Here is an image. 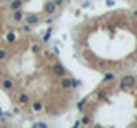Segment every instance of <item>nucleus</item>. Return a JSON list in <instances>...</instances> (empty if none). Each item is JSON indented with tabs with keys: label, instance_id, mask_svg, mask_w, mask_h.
<instances>
[{
	"label": "nucleus",
	"instance_id": "4",
	"mask_svg": "<svg viewBox=\"0 0 137 128\" xmlns=\"http://www.w3.org/2000/svg\"><path fill=\"white\" fill-rule=\"evenodd\" d=\"M22 7V0H10V10H19Z\"/></svg>",
	"mask_w": 137,
	"mask_h": 128
},
{
	"label": "nucleus",
	"instance_id": "15",
	"mask_svg": "<svg viewBox=\"0 0 137 128\" xmlns=\"http://www.w3.org/2000/svg\"><path fill=\"white\" fill-rule=\"evenodd\" d=\"M84 104H86V99L79 101V104H77V109H79V111H82V108H84Z\"/></svg>",
	"mask_w": 137,
	"mask_h": 128
},
{
	"label": "nucleus",
	"instance_id": "6",
	"mask_svg": "<svg viewBox=\"0 0 137 128\" xmlns=\"http://www.w3.org/2000/svg\"><path fill=\"white\" fill-rule=\"evenodd\" d=\"M12 14H14V21H17V22H21V21L24 19V14H22V10H21V9L19 10H14Z\"/></svg>",
	"mask_w": 137,
	"mask_h": 128
},
{
	"label": "nucleus",
	"instance_id": "21",
	"mask_svg": "<svg viewBox=\"0 0 137 128\" xmlns=\"http://www.w3.org/2000/svg\"><path fill=\"white\" fill-rule=\"evenodd\" d=\"M36 128H46V125H45V123H38V125H36Z\"/></svg>",
	"mask_w": 137,
	"mask_h": 128
},
{
	"label": "nucleus",
	"instance_id": "11",
	"mask_svg": "<svg viewBox=\"0 0 137 128\" xmlns=\"http://www.w3.org/2000/svg\"><path fill=\"white\" fill-rule=\"evenodd\" d=\"M7 41L9 43L16 41V32H7Z\"/></svg>",
	"mask_w": 137,
	"mask_h": 128
},
{
	"label": "nucleus",
	"instance_id": "3",
	"mask_svg": "<svg viewBox=\"0 0 137 128\" xmlns=\"http://www.w3.org/2000/svg\"><path fill=\"white\" fill-rule=\"evenodd\" d=\"M26 22L29 26H34V24L39 22V17L36 16V14H28V16H26Z\"/></svg>",
	"mask_w": 137,
	"mask_h": 128
},
{
	"label": "nucleus",
	"instance_id": "16",
	"mask_svg": "<svg viewBox=\"0 0 137 128\" xmlns=\"http://www.w3.org/2000/svg\"><path fill=\"white\" fill-rule=\"evenodd\" d=\"M22 31L29 32V31H31V26H29V24H24V26H22Z\"/></svg>",
	"mask_w": 137,
	"mask_h": 128
},
{
	"label": "nucleus",
	"instance_id": "12",
	"mask_svg": "<svg viewBox=\"0 0 137 128\" xmlns=\"http://www.w3.org/2000/svg\"><path fill=\"white\" fill-rule=\"evenodd\" d=\"M41 108H43L41 102H33V109H34V111H41Z\"/></svg>",
	"mask_w": 137,
	"mask_h": 128
},
{
	"label": "nucleus",
	"instance_id": "7",
	"mask_svg": "<svg viewBox=\"0 0 137 128\" xmlns=\"http://www.w3.org/2000/svg\"><path fill=\"white\" fill-rule=\"evenodd\" d=\"M2 87H3V89H5V91H10V89H12V87H14V82H12V80H10V79H5V80H3V82H2Z\"/></svg>",
	"mask_w": 137,
	"mask_h": 128
},
{
	"label": "nucleus",
	"instance_id": "1",
	"mask_svg": "<svg viewBox=\"0 0 137 128\" xmlns=\"http://www.w3.org/2000/svg\"><path fill=\"white\" fill-rule=\"evenodd\" d=\"M135 84V77L134 75H125L124 79H122V82H120V87L122 89H129V87H132Z\"/></svg>",
	"mask_w": 137,
	"mask_h": 128
},
{
	"label": "nucleus",
	"instance_id": "2",
	"mask_svg": "<svg viewBox=\"0 0 137 128\" xmlns=\"http://www.w3.org/2000/svg\"><path fill=\"white\" fill-rule=\"evenodd\" d=\"M55 10H57V5L53 3V0H48V2L45 3V12L48 14V16H53V14H55Z\"/></svg>",
	"mask_w": 137,
	"mask_h": 128
},
{
	"label": "nucleus",
	"instance_id": "18",
	"mask_svg": "<svg viewBox=\"0 0 137 128\" xmlns=\"http://www.w3.org/2000/svg\"><path fill=\"white\" fill-rule=\"evenodd\" d=\"M89 121H91V118H89V116H84V118H82V123H84V125H88Z\"/></svg>",
	"mask_w": 137,
	"mask_h": 128
},
{
	"label": "nucleus",
	"instance_id": "22",
	"mask_svg": "<svg viewBox=\"0 0 137 128\" xmlns=\"http://www.w3.org/2000/svg\"><path fill=\"white\" fill-rule=\"evenodd\" d=\"M74 128H79V123H75V126H74Z\"/></svg>",
	"mask_w": 137,
	"mask_h": 128
},
{
	"label": "nucleus",
	"instance_id": "23",
	"mask_svg": "<svg viewBox=\"0 0 137 128\" xmlns=\"http://www.w3.org/2000/svg\"><path fill=\"white\" fill-rule=\"evenodd\" d=\"M134 16H135V17H137V10H135V12H134Z\"/></svg>",
	"mask_w": 137,
	"mask_h": 128
},
{
	"label": "nucleus",
	"instance_id": "17",
	"mask_svg": "<svg viewBox=\"0 0 137 128\" xmlns=\"http://www.w3.org/2000/svg\"><path fill=\"white\" fill-rule=\"evenodd\" d=\"M63 2H65V0H53V3H55V5H57V7H60V5H62V3H63Z\"/></svg>",
	"mask_w": 137,
	"mask_h": 128
},
{
	"label": "nucleus",
	"instance_id": "14",
	"mask_svg": "<svg viewBox=\"0 0 137 128\" xmlns=\"http://www.w3.org/2000/svg\"><path fill=\"white\" fill-rule=\"evenodd\" d=\"M70 86V79H65V77H63L62 79V87H68Z\"/></svg>",
	"mask_w": 137,
	"mask_h": 128
},
{
	"label": "nucleus",
	"instance_id": "8",
	"mask_svg": "<svg viewBox=\"0 0 137 128\" xmlns=\"http://www.w3.org/2000/svg\"><path fill=\"white\" fill-rule=\"evenodd\" d=\"M52 32H53V29H52V27H48V31L45 32V36H43V41H45V43H46V41H50V38H52Z\"/></svg>",
	"mask_w": 137,
	"mask_h": 128
},
{
	"label": "nucleus",
	"instance_id": "19",
	"mask_svg": "<svg viewBox=\"0 0 137 128\" xmlns=\"http://www.w3.org/2000/svg\"><path fill=\"white\" fill-rule=\"evenodd\" d=\"M106 5L108 7H113L115 5V0H106Z\"/></svg>",
	"mask_w": 137,
	"mask_h": 128
},
{
	"label": "nucleus",
	"instance_id": "13",
	"mask_svg": "<svg viewBox=\"0 0 137 128\" xmlns=\"http://www.w3.org/2000/svg\"><path fill=\"white\" fill-rule=\"evenodd\" d=\"M5 58H7V50L0 48V60H5Z\"/></svg>",
	"mask_w": 137,
	"mask_h": 128
},
{
	"label": "nucleus",
	"instance_id": "9",
	"mask_svg": "<svg viewBox=\"0 0 137 128\" xmlns=\"http://www.w3.org/2000/svg\"><path fill=\"white\" fill-rule=\"evenodd\" d=\"M19 102H21V104H28V102H29L28 94H21V96H19Z\"/></svg>",
	"mask_w": 137,
	"mask_h": 128
},
{
	"label": "nucleus",
	"instance_id": "5",
	"mask_svg": "<svg viewBox=\"0 0 137 128\" xmlns=\"http://www.w3.org/2000/svg\"><path fill=\"white\" fill-rule=\"evenodd\" d=\"M53 72H55V75H58V77H63V75H65V70H63V67H62V65H58V63L55 65Z\"/></svg>",
	"mask_w": 137,
	"mask_h": 128
},
{
	"label": "nucleus",
	"instance_id": "10",
	"mask_svg": "<svg viewBox=\"0 0 137 128\" xmlns=\"http://www.w3.org/2000/svg\"><path fill=\"white\" fill-rule=\"evenodd\" d=\"M113 79H115V74H113V72H108V74H104V77H103L104 82H108V80H113Z\"/></svg>",
	"mask_w": 137,
	"mask_h": 128
},
{
	"label": "nucleus",
	"instance_id": "20",
	"mask_svg": "<svg viewBox=\"0 0 137 128\" xmlns=\"http://www.w3.org/2000/svg\"><path fill=\"white\" fill-rule=\"evenodd\" d=\"M45 22H46V24H48V26H50V24H52V22H53V19H52V16H50V17H48V19H46V21H45Z\"/></svg>",
	"mask_w": 137,
	"mask_h": 128
}]
</instances>
